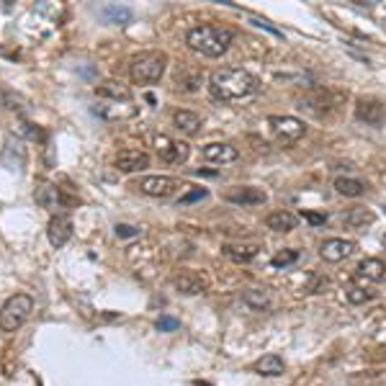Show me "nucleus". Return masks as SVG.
<instances>
[{
    "label": "nucleus",
    "instance_id": "f257e3e1",
    "mask_svg": "<svg viewBox=\"0 0 386 386\" xmlns=\"http://www.w3.org/2000/svg\"><path fill=\"white\" fill-rule=\"evenodd\" d=\"M209 91L217 101L235 103L245 101V98H250V95L261 91V80L242 68L214 70L209 77Z\"/></svg>",
    "mask_w": 386,
    "mask_h": 386
},
{
    "label": "nucleus",
    "instance_id": "f03ea898",
    "mask_svg": "<svg viewBox=\"0 0 386 386\" xmlns=\"http://www.w3.org/2000/svg\"><path fill=\"white\" fill-rule=\"evenodd\" d=\"M95 106L93 114L106 118V121H126V118L137 116V106L129 88H124L116 80H106L95 88Z\"/></svg>",
    "mask_w": 386,
    "mask_h": 386
},
{
    "label": "nucleus",
    "instance_id": "7ed1b4c3",
    "mask_svg": "<svg viewBox=\"0 0 386 386\" xmlns=\"http://www.w3.org/2000/svg\"><path fill=\"white\" fill-rule=\"evenodd\" d=\"M235 34L224 29V26H214V24H203V26H196L185 34V44L191 47L193 52H199L203 57H211L217 59L222 57L224 52L229 49Z\"/></svg>",
    "mask_w": 386,
    "mask_h": 386
},
{
    "label": "nucleus",
    "instance_id": "20e7f679",
    "mask_svg": "<svg viewBox=\"0 0 386 386\" xmlns=\"http://www.w3.org/2000/svg\"><path fill=\"white\" fill-rule=\"evenodd\" d=\"M165 68H168V54H162V52H142V54H137L132 59L129 75H132V80L137 85H152L165 75Z\"/></svg>",
    "mask_w": 386,
    "mask_h": 386
},
{
    "label": "nucleus",
    "instance_id": "39448f33",
    "mask_svg": "<svg viewBox=\"0 0 386 386\" xmlns=\"http://www.w3.org/2000/svg\"><path fill=\"white\" fill-rule=\"evenodd\" d=\"M34 311V299L29 294L10 296L8 302L0 307V332H16L26 325V319Z\"/></svg>",
    "mask_w": 386,
    "mask_h": 386
},
{
    "label": "nucleus",
    "instance_id": "423d86ee",
    "mask_svg": "<svg viewBox=\"0 0 386 386\" xmlns=\"http://www.w3.org/2000/svg\"><path fill=\"white\" fill-rule=\"evenodd\" d=\"M134 188L139 193H144V196H152V199H168V196H173L183 185H180V180L170 176H144L137 180Z\"/></svg>",
    "mask_w": 386,
    "mask_h": 386
},
{
    "label": "nucleus",
    "instance_id": "0eeeda50",
    "mask_svg": "<svg viewBox=\"0 0 386 386\" xmlns=\"http://www.w3.org/2000/svg\"><path fill=\"white\" fill-rule=\"evenodd\" d=\"M152 144H155V150L160 152V157L170 162V165H183L188 155H191V147L185 142H176V139H170L165 134H157L152 137Z\"/></svg>",
    "mask_w": 386,
    "mask_h": 386
},
{
    "label": "nucleus",
    "instance_id": "6e6552de",
    "mask_svg": "<svg viewBox=\"0 0 386 386\" xmlns=\"http://www.w3.org/2000/svg\"><path fill=\"white\" fill-rule=\"evenodd\" d=\"M268 124H270V129H273V134H276L281 142H299V139L307 134V124H304L302 118L270 116Z\"/></svg>",
    "mask_w": 386,
    "mask_h": 386
},
{
    "label": "nucleus",
    "instance_id": "1a4fd4ad",
    "mask_svg": "<svg viewBox=\"0 0 386 386\" xmlns=\"http://www.w3.org/2000/svg\"><path fill=\"white\" fill-rule=\"evenodd\" d=\"M224 199L229 203H237V206H261L268 201V193L263 188H255V185H235L224 193Z\"/></svg>",
    "mask_w": 386,
    "mask_h": 386
},
{
    "label": "nucleus",
    "instance_id": "9d476101",
    "mask_svg": "<svg viewBox=\"0 0 386 386\" xmlns=\"http://www.w3.org/2000/svg\"><path fill=\"white\" fill-rule=\"evenodd\" d=\"M355 252V242L353 240H340V237H332V240H325L322 247H319V258L325 263H340L345 258H350Z\"/></svg>",
    "mask_w": 386,
    "mask_h": 386
},
{
    "label": "nucleus",
    "instance_id": "9b49d317",
    "mask_svg": "<svg viewBox=\"0 0 386 386\" xmlns=\"http://www.w3.org/2000/svg\"><path fill=\"white\" fill-rule=\"evenodd\" d=\"M114 165L121 173H139V170L150 168V155L142 150H121L114 157Z\"/></svg>",
    "mask_w": 386,
    "mask_h": 386
},
{
    "label": "nucleus",
    "instance_id": "f8f14e48",
    "mask_svg": "<svg viewBox=\"0 0 386 386\" xmlns=\"http://www.w3.org/2000/svg\"><path fill=\"white\" fill-rule=\"evenodd\" d=\"M47 237H49L52 247H65L72 237V222L65 214H54L47 224Z\"/></svg>",
    "mask_w": 386,
    "mask_h": 386
},
{
    "label": "nucleus",
    "instance_id": "ddd939ff",
    "mask_svg": "<svg viewBox=\"0 0 386 386\" xmlns=\"http://www.w3.org/2000/svg\"><path fill=\"white\" fill-rule=\"evenodd\" d=\"M173 286L185 296H199L209 288V281H206V276L196 273V270H183L180 276L173 278Z\"/></svg>",
    "mask_w": 386,
    "mask_h": 386
},
{
    "label": "nucleus",
    "instance_id": "4468645a",
    "mask_svg": "<svg viewBox=\"0 0 386 386\" xmlns=\"http://www.w3.org/2000/svg\"><path fill=\"white\" fill-rule=\"evenodd\" d=\"M203 160L206 162H219V165H227V162H235L240 157V150L235 144H227V142H211L206 144L201 150Z\"/></svg>",
    "mask_w": 386,
    "mask_h": 386
},
{
    "label": "nucleus",
    "instance_id": "2eb2a0df",
    "mask_svg": "<svg viewBox=\"0 0 386 386\" xmlns=\"http://www.w3.org/2000/svg\"><path fill=\"white\" fill-rule=\"evenodd\" d=\"M355 116L361 118V121H366V124L371 126H378L384 124L386 118V109L381 101H373V98H361V101L355 103Z\"/></svg>",
    "mask_w": 386,
    "mask_h": 386
},
{
    "label": "nucleus",
    "instance_id": "dca6fc26",
    "mask_svg": "<svg viewBox=\"0 0 386 386\" xmlns=\"http://www.w3.org/2000/svg\"><path fill=\"white\" fill-rule=\"evenodd\" d=\"M34 201L42 206V209H49L54 211L59 206V201H62V193H59L57 185L52 183H39V188L34 191Z\"/></svg>",
    "mask_w": 386,
    "mask_h": 386
},
{
    "label": "nucleus",
    "instance_id": "f3484780",
    "mask_svg": "<svg viewBox=\"0 0 386 386\" xmlns=\"http://www.w3.org/2000/svg\"><path fill=\"white\" fill-rule=\"evenodd\" d=\"M252 371L261 373V376H281L284 373V358L276 353H268V355H263L252 363Z\"/></svg>",
    "mask_w": 386,
    "mask_h": 386
},
{
    "label": "nucleus",
    "instance_id": "a211bd4d",
    "mask_svg": "<svg viewBox=\"0 0 386 386\" xmlns=\"http://www.w3.org/2000/svg\"><path fill=\"white\" fill-rule=\"evenodd\" d=\"M358 276L366 278V281H373V284H378V281H384L386 278V263L378 261V258H366V261L358 263Z\"/></svg>",
    "mask_w": 386,
    "mask_h": 386
},
{
    "label": "nucleus",
    "instance_id": "6ab92c4d",
    "mask_svg": "<svg viewBox=\"0 0 386 386\" xmlns=\"http://www.w3.org/2000/svg\"><path fill=\"white\" fill-rule=\"evenodd\" d=\"M101 16L106 18L109 24H116V26H126V24H132V21H134V13H132V8H126V6H114V3L103 6Z\"/></svg>",
    "mask_w": 386,
    "mask_h": 386
},
{
    "label": "nucleus",
    "instance_id": "aec40b11",
    "mask_svg": "<svg viewBox=\"0 0 386 386\" xmlns=\"http://www.w3.org/2000/svg\"><path fill=\"white\" fill-rule=\"evenodd\" d=\"M261 250L263 247L261 245H255V242H250V245H227V247H224V252H227L235 263H250L252 258H258V252Z\"/></svg>",
    "mask_w": 386,
    "mask_h": 386
},
{
    "label": "nucleus",
    "instance_id": "412c9836",
    "mask_svg": "<svg viewBox=\"0 0 386 386\" xmlns=\"http://www.w3.org/2000/svg\"><path fill=\"white\" fill-rule=\"evenodd\" d=\"M265 224H268V229H273V232H291V229H296V217L291 211H273V214L265 219Z\"/></svg>",
    "mask_w": 386,
    "mask_h": 386
},
{
    "label": "nucleus",
    "instance_id": "4be33fe9",
    "mask_svg": "<svg viewBox=\"0 0 386 386\" xmlns=\"http://www.w3.org/2000/svg\"><path fill=\"white\" fill-rule=\"evenodd\" d=\"M335 191L340 193V196H348V199H358V196L366 193V183L358 180V178H337Z\"/></svg>",
    "mask_w": 386,
    "mask_h": 386
},
{
    "label": "nucleus",
    "instance_id": "5701e85b",
    "mask_svg": "<svg viewBox=\"0 0 386 386\" xmlns=\"http://www.w3.org/2000/svg\"><path fill=\"white\" fill-rule=\"evenodd\" d=\"M242 302L250 307V309L255 311H263L270 307V294L265 291V288H247L242 294Z\"/></svg>",
    "mask_w": 386,
    "mask_h": 386
},
{
    "label": "nucleus",
    "instance_id": "b1692460",
    "mask_svg": "<svg viewBox=\"0 0 386 386\" xmlns=\"http://www.w3.org/2000/svg\"><path fill=\"white\" fill-rule=\"evenodd\" d=\"M173 121H176V126L180 132H185V134H196L199 126H201V118H199V114H193V111H178L176 116H173Z\"/></svg>",
    "mask_w": 386,
    "mask_h": 386
},
{
    "label": "nucleus",
    "instance_id": "393cba45",
    "mask_svg": "<svg viewBox=\"0 0 386 386\" xmlns=\"http://www.w3.org/2000/svg\"><path fill=\"white\" fill-rule=\"evenodd\" d=\"M345 224H350L355 229L369 227V224H373V211L363 209V206H355V209H350L345 214Z\"/></svg>",
    "mask_w": 386,
    "mask_h": 386
},
{
    "label": "nucleus",
    "instance_id": "a878e982",
    "mask_svg": "<svg viewBox=\"0 0 386 386\" xmlns=\"http://www.w3.org/2000/svg\"><path fill=\"white\" fill-rule=\"evenodd\" d=\"M299 261V250H281L273 255V268H286V265H294Z\"/></svg>",
    "mask_w": 386,
    "mask_h": 386
},
{
    "label": "nucleus",
    "instance_id": "bb28decb",
    "mask_svg": "<svg viewBox=\"0 0 386 386\" xmlns=\"http://www.w3.org/2000/svg\"><path fill=\"white\" fill-rule=\"evenodd\" d=\"M371 299H373V291H369V288H361V286L348 288V302L350 304H366Z\"/></svg>",
    "mask_w": 386,
    "mask_h": 386
},
{
    "label": "nucleus",
    "instance_id": "cd10ccee",
    "mask_svg": "<svg viewBox=\"0 0 386 386\" xmlns=\"http://www.w3.org/2000/svg\"><path fill=\"white\" fill-rule=\"evenodd\" d=\"M180 327V322L173 317H160L157 319V330H162V332H173V330Z\"/></svg>",
    "mask_w": 386,
    "mask_h": 386
},
{
    "label": "nucleus",
    "instance_id": "c85d7f7f",
    "mask_svg": "<svg viewBox=\"0 0 386 386\" xmlns=\"http://www.w3.org/2000/svg\"><path fill=\"white\" fill-rule=\"evenodd\" d=\"M206 196H209V191H206V188H196V191L185 193L183 199H180V203H193V201H199V199H206Z\"/></svg>",
    "mask_w": 386,
    "mask_h": 386
},
{
    "label": "nucleus",
    "instance_id": "c756f323",
    "mask_svg": "<svg viewBox=\"0 0 386 386\" xmlns=\"http://www.w3.org/2000/svg\"><path fill=\"white\" fill-rule=\"evenodd\" d=\"M116 235L118 237H137L139 235V229L132 227V224H116Z\"/></svg>",
    "mask_w": 386,
    "mask_h": 386
},
{
    "label": "nucleus",
    "instance_id": "7c9ffc66",
    "mask_svg": "<svg viewBox=\"0 0 386 386\" xmlns=\"http://www.w3.org/2000/svg\"><path fill=\"white\" fill-rule=\"evenodd\" d=\"M302 217L307 219L309 224H317V227L319 224H325V219H327L325 214H314V211H302Z\"/></svg>",
    "mask_w": 386,
    "mask_h": 386
},
{
    "label": "nucleus",
    "instance_id": "2f4dec72",
    "mask_svg": "<svg viewBox=\"0 0 386 386\" xmlns=\"http://www.w3.org/2000/svg\"><path fill=\"white\" fill-rule=\"evenodd\" d=\"M384 247H386V237H384Z\"/></svg>",
    "mask_w": 386,
    "mask_h": 386
}]
</instances>
